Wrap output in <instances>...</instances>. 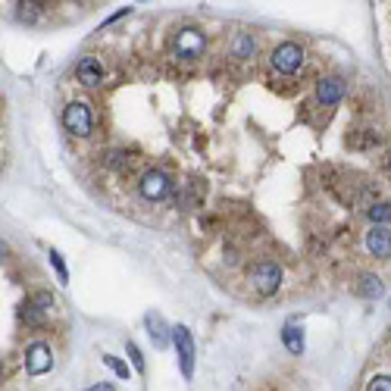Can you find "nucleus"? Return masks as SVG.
Instances as JSON below:
<instances>
[{"instance_id": "obj_3", "label": "nucleus", "mask_w": 391, "mask_h": 391, "mask_svg": "<svg viewBox=\"0 0 391 391\" xmlns=\"http://www.w3.org/2000/svg\"><path fill=\"white\" fill-rule=\"evenodd\" d=\"M272 69L282 72V76H291V72L301 69L303 63V47L294 44V41H285V44H278L276 51H272Z\"/></svg>"}, {"instance_id": "obj_2", "label": "nucleus", "mask_w": 391, "mask_h": 391, "mask_svg": "<svg viewBox=\"0 0 391 391\" xmlns=\"http://www.w3.org/2000/svg\"><path fill=\"white\" fill-rule=\"evenodd\" d=\"M247 278H251L253 291H260V294H276L278 285H282V269H278L276 263H269V260H263V263H257L247 272Z\"/></svg>"}, {"instance_id": "obj_6", "label": "nucleus", "mask_w": 391, "mask_h": 391, "mask_svg": "<svg viewBox=\"0 0 391 391\" xmlns=\"http://www.w3.org/2000/svg\"><path fill=\"white\" fill-rule=\"evenodd\" d=\"M169 191H172V182L163 169H151L141 176V194H144L147 201H166Z\"/></svg>"}, {"instance_id": "obj_9", "label": "nucleus", "mask_w": 391, "mask_h": 391, "mask_svg": "<svg viewBox=\"0 0 391 391\" xmlns=\"http://www.w3.org/2000/svg\"><path fill=\"white\" fill-rule=\"evenodd\" d=\"M344 97V82L335 76L328 78H319V85H316V101L326 103V107H335V103Z\"/></svg>"}, {"instance_id": "obj_21", "label": "nucleus", "mask_w": 391, "mask_h": 391, "mask_svg": "<svg viewBox=\"0 0 391 391\" xmlns=\"http://www.w3.org/2000/svg\"><path fill=\"white\" fill-rule=\"evenodd\" d=\"M366 388L369 391H391V376H372Z\"/></svg>"}, {"instance_id": "obj_25", "label": "nucleus", "mask_w": 391, "mask_h": 391, "mask_svg": "<svg viewBox=\"0 0 391 391\" xmlns=\"http://www.w3.org/2000/svg\"><path fill=\"white\" fill-rule=\"evenodd\" d=\"M0 378H3V363H0Z\"/></svg>"}, {"instance_id": "obj_13", "label": "nucleus", "mask_w": 391, "mask_h": 391, "mask_svg": "<svg viewBox=\"0 0 391 391\" xmlns=\"http://www.w3.org/2000/svg\"><path fill=\"white\" fill-rule=\"evenodd\" d=\"M257 51V41L251 38V32H238L235 35V41H232V57H251V53Z\"/></svg>"}, {"instance_id": "obj_12", "label": "nucleus", "mask_w": 391, "mask_h": 391, "mask_svg": "<svg viewBox=\"0 0 391 391\" xmlns=\"http://www.w3.org/2000/svg\"><path fill=\"white\" fill-rule=\"evenodd\" d=\"M144 322H147V328H151V335H153V344L166 347V341H169V338H166V332H172V328H166L163 316H160V313H147Z\"/></svg>"}, {"instance_id": "obj_20", "label": "nucleus", "mask_w": 391, "mask_h": 391, "mask_svg": "<svg viewBox=\"0 0 391 391\" xmlns=\"http://www.w3.org/2000/svg\"><path fill=\"white\" fill-rule=\"evenodd\" d=\"M16 16H19V22H35L38 19V3H16Z\"/></svg>"}, {"instance_id": "obj_15", "label": "nucleus", "mask_w": 391, "mask_h": 391, "mask_svg": "<svg viewBox=\"0 0 391 391\" xmlns=\"http://www.w3.org/2000/svg\"><path fill=\"white\" fill-rule=\"evenodd\" d=\"M19 319L26 322V326H41V322H44V313H41L32 301H26L22 303V310H19Z\"/></svg>"}, {"instance_id": "obj_10", "label": "nucleus", "mask_w": 391, "mask_h": 391, "mask_svg": "<svg viewBox=\"0 0 391 391\" xmlns=\"http://www.w3.org/2000/svg\"><path fill=\"white\" fill-rule=\"evenodd\" d=\"M76 76H78V82H82V85H88V88H97V85H101V78H103L101 60L82 57V60H78V66H76Z\"/></svg>"}, {"instance_id": "obj_5", "label": "nucleus", "mask_w": 391, "mask_h": 391, "mask_svg": "<svg viewBox=\"0 0 391 391\" xmlns=\"http://www.w3.org/2000/svg\"><path fill=\"white\" fill-rule=\"evenodd\" d=\"M172 341H176V357L178 366H182V376L191 378V372H194V338H191L188 326L172 328Z\"/></svg>"}, {"instance_id": "obj_24", "label": "nucleus", "mask_w": 391, "mask_h": 391, "mask_svg": "<svg viewBox=\"0 0 391 391\" xmlns=\"http://www.w3.org/2000/svg\"><path fill=\"white\" fill-rule=\"evenodd\" d=\"M7 257V244H0V260Z\"/></svg>"}, {"instance_id": "obj_7", "label": "nucleus", "mask_w": 391, "mask_h": 391, "mask_svg": "<svg viewBox=\"0 0 391 391\" xmlns=\"http://www.w3.org/2000/svg\"><path fill=\"white\" fill-rule=\"evenodd\" d=\"M26 369H28V376H44V372L53 369V353H51V347H47L44 341H35V344H28V351H26Z\"/></svg>"}, {"instance_id": "obj_18", "label": "nucleus", "mask_w": 391, "mask_h": 391, "mask_svg": "<svg viewBox=\"0 0 391 391\" xmlns=\"http://www.w3.org/2000/svg\"><path fill=\"white\" fill-rule=\"evenodd\" d=\"M47 257H51V266L57 269V278L66 285V282H69V272H66V263H63V257H60V251H53V247H51V253H47Z\"/></svg>"}, {"instance_id": "obj_22", "label": "nucleus", "mask_w": 391, "mask_h": 391, "mask_svg": "<svg viewBox=\"0 0 391 391\" xmlns=\"http://www.w3.org/2000/svg\"><path fill=\"white\" fill-rule=\"evenodd\" d=\"M128 357H132V363H135V369L138 372H144V357H141V351H138V344H135V341H128Z\"/></svg>"}, {"instance_id": "obj_23", "label": "nucleus", "mask_w": 391, "mask_h": 391, "mask_svg": "<svg viewBox=\"0 0 391 391\" xmlns=\"http://www.w3.org/2000/svg\"><path fill=\"white\" fill-rule=\"evenodd\" d=\"M91 391H116V388H113V385H110V382H97Z\"/></svg>"}, {"instance_id": "obj_14", "label": "nucleus", "mask_w": 391, "mask_h": 391, "mask_svg": "<svg viewBox=\"0 0 391 391\" xmlns=\"http://www.w3.org/2000/svg\"><path fill=\"white\" fill-rule=\"evenodd\" d=\"M353 291L363 297H378L382 294V282H378V276H360V282L353 285Z\"/></svg>"}, {"instance_id": "obj_4", "label": "nucleus", "mask_w": 391, "mask_h": 391, "mask_svg": "<svg viewBox=\"0 0 391 391\" xmlns=\"http://www.w3.org/2000/svg\"><path fill=\"white\" fill-rule=\"evenodd\" d=\"M203 47H207V38H203L201 28H182V32L176 35V41H172V53L182 60L201 57Z\"/></svg>"}, {"instance_id": "obj_16", "label": "nucleus", "mask_w": 391, "mask_h": 391, "mask_svg": "<svg viewBox=\"0 0 391 391\" xmlns=\"http://www.w3.org/2000/svg\"><path fill=\"white\" fill-rule=\"evenodd\" d=\"M103 363H107L110 369H113V372H116V376H119V378H126V382H128V376H132V369H128V366L122 363L119 357H113V353H103Z\"/></svg>"}, {"instance_id": "obj_11", "label": "nucleus", "mask_w": 391, "mask_h": 391, "mask_svg": "<svg viewBox=\"0 0 391 391\" xmlns=\"http://www.w3.org/2000/svg\"><path fill=\"white\" fill-rule=\"evenodd\" d=\"M282 341H285V347H288L291 353H297V357L303 353V332H301V326H297L294 319L285 322V328H282Z\"/></svg>"}, {"instance_id": "obj_17", "label": "nucleus", "mask_w": 391, "mask_h": 391, "mask_svg": "<svg viewBox=\"0 0 391 391\" xmlns=\"http://www.w3.org/2000/svg\"><path fill=\"white\" fill-rule=\"evenodd\" d=\"M32 303L41 310V313H51V310H53V294H51V291H35Z\"/></svg>"}, {"instance_id": "obj_1", "label": "nucleus", "mask_w": 391, "mask_h": 391, "mask_svg": "<svg viewBox=\"0 0 391 391\" xmlns=\"http://www.w3.org/2000/svg\"><path fill=\"white\" fill-rule=\"evenodd\" d=\"M63 126L66 132L78 135V138H88L91 128H94V116H91V107L82 101H72L69 107L63 110Z\"/></svg>"}, {"instance_id": "obj_19", "label": "nucleus", "mask_w": 391, "mask_h": 391, "mask_svg": "<svg viewBox=\"0 0 391 391\" xmlns=\"http://www.w3.org/2000/svg\"><path fill=\"white\" fill-rule=\"evenodd\" d=\"M369 219L372 222H391V203H372Z\"/></svg>"}, {"instance_id": "obj_26", "label": "nucleus", "mask_w": 391, "mask_h": 391, "mask_svg": "<svg viewBox=\"0 0 391 391\" xmlns=\"http://www.w3.org/2000/svg\"><path fill=\"white\" fill-rule=\"evenodd\" d=\"M388 169H391V157H388Z\"/></svg>"}, {"instance_id": "obj_8", "label": "nucleus", "mask_w": 391, "mask_h": 391, "mask_svg": "<svg viewBox=\"0 0 391 391\" xmlns=\"http://www.w3.org/2000/svg\"><path fill=\"white\" fill-rule=\"evenodd\" d=\"M366 247H369L372 257L388 260L391 257V232L382 226H372L369 232H366Z\"/></svg>"}]
</instances>
